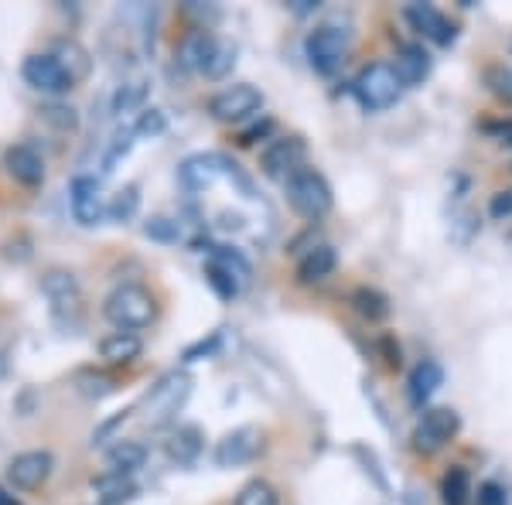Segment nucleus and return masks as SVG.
Segmentation results:
<instances>
[{"label": "nucleus", "mask_w": 512, "mask_h": 505, "mask_svg": "<svg viewBox=\"0 0 512 505\" xmlns=\"http://www.w3.org/2000/svg\"><path fill=\"white\" fill-rule=\"evenodd\" d=\"M103 314L110 318V325H117V331H140L151 328L158 318V304L154 294L140 284H120L117 291L103 301Z\"/></svg>", "instance_id": "f257e3e1"}, {"label": "nucleus", "mask_w": 512, "mask_h": 505, "mask_svg": "<svg viewBox=\"0 0 512 505\" xmlns=\"http://www.w3.org/2000/svg\"><path fill=\"white\" fill-rule=\"evenodd\" d=\"M284 188H287V202H291V209L297 215H304V219L318 222L332 212V202H335L332 185H328L321 171L301 168L291 181H284Z\"/></svg>", "instance_id": "f03ea898"}, {"label": "nucleus", "mask_w": 512, "mask_h": 505, "mask_svg": "<svg viewBox=\"0 0 512 505\" xmlns=\"http://www.w3.org/2000/svg\"><path fill=\"white\" fill-rule=\"evenodd\" d=\"M400 89H403L400 76H396V69H393V65H386V62L366 65V69H362L359 76H355V82H352L355 99H359V106H362V110H369V113L390 110V106L396 103V96H400Z\"/></svg>", "instance_id": "7ed1b4c3"}, {"label": "nucleus", "mask_w": 512, "mask_h": 505, "mask_svg": "<svg viewBox=\"0 0 512 505\" xmlns=\"http://www.w3.org/2000/svg\"><path fill=\"white\" fill-rule=\"evenodd\" d=\"M304 55H308L311 69L321 72V76H332L349 55V31L335 28V24H321L304 38Z\"/></svg>", "instance_id": "20e7f679"}, {"label": "nucleus", "mask_w": 512, "mask_h": 505, "mask_svg": "<svg viewBox=\"0 0 512 505\" xmlns=\"http://www.w3.org/2000/svg\"><path fill=\"white\" fill-rule=\"evenodd\" d=\"M178 178H181V185H185L188 192H205V188H212L219 178H236L239 185L250 192V181L239 175L236 164H229L222 154H195V157H188V161H181Z\"/></svg>", "instance_id": "39448f33"}, {"label": "nucleus", "mask_w": 512, "mask_h": 505, "mask_svg": "<svg viewBox=\"0 0 512 505\" xmlns=\"http://www.w3.org/2000/svg\"><path fill=\"white\" fill-rule=\"evenodd\" d=\"M188 393H192V379H188L185 372H168V376L147 393V424L164 427L168 420H175V413L185 407Z\"/></svg>", "instance_id": "423d86ee"}, {"label": "nucleus", "mask_w": 512, "mask_h": 505, "mask_svg": "<svg viewBox=\"0 0 512 505\" xmlns=\"http://www.w3.org/2000/svg\"><path fill=\"white\" fill-rule=\"evenodd\" d=\"M21 76L28 82L31 89H38V93L45 96H65L76 82H72L69 72L62 69V62L55 59L52 52H35L28 55L21 65Z\"/></svg>", "instance_id": "0eeeda50"}, {"label": "nucleus", "mask_w": 512, "mask_h": 505, "mask_svg": "<svg viewBox=\"0 0 512 505\" xmlns=\"http://www.w3.org/2000/svg\"><path fill=\"white\" fill-rule=\"evenodd\" d=\"M458 430H461L458 410L431 407V410H424V417H420V424L414 430V447L424 454H434V451H441L444 444H451L454 437H458Z\"/></svg>", "instance_id": "6e6552de"}, {"label": "nucleus", "mask_w": 512, "mask_h": 505, "mask_svg": "<svg viewBox=\"0 0 512 505\" xmlns=\"http://www.w3.org/2000/svg\"><path fill=\"white\" fill-rule=\"evenodd\" d=\"M263 110V93L250 82H239V86L222 89L209 99V113L222 123H239V120H250L253 113Z\"/></svg>", "instance_id": "1a4fd4ad"}, {"label": "nucleus", "mask_w": 512, "mask_h": 505, "mask_svg": "<svg viewBox=\"0 0 512 505\" xmlns=\"http://www.w3.org/2000/svg\"><path fill=\"white\" fill-rule=\"evenodd\" d=\"M304 157H308V144L301 137H280L270 140L267 151L260 154V171L267 178L291 181L297 171L304 168Z\"/></svg>", "instance_id": "9d476101"}, {"label": "nucleus", "mask_w": 512, "mask_h": 505, "mask_svg": "<svg viewBox=\"0 0 512 505\" xmlns=\"http://www.w3.org/2000/svg\"><path fill=\"white\" fill-rule=\"evenodd\" d=\"M52 468H55V458L48 451H24L11 461V465H7V478H11L14 488L31 492V488H41L48 482Z\"/></svg>", "instance_id": "9b49d317"}, {"label": "nucleus", "mask_w": 512, "mask_h": 505, "mask_svg": "<svg viewBox=\"0 0 512 505\" xmlns=\"http://www.w3.org/2000/svg\"><path fill=\"white\" fill-rule=\"evenodd\" d=\"M403 18L410 21V28H414L417 35H424L427 41H434V45H451V41L458 38V28H454L434 4H410L407 11H403Z\"/></svg>", "instance_id": "f8f14e48"}, {"label": "nucleus", "mask_w": 512, "mask_h": 505, "mask_svg": "<svg viewBox=\"0 0 512 505\" xmlns=\"http://www.w3.org/2000/svg\"><path fill=\"white\" fill-rule=\"evenodd\" d=\"M260 451V430L256 427H236L216 444V465L219 468H236L253 461V454Z\"/></svg>", "instance_id": "ddd939ff"}, {"label": "nucleus", "mask_w": 512, "mask_h": 505, "mask_svg": "<svg viewBox=\"0 0 512 505\" xmlns=\"http://www.w3.org/2000/svg\"><path fill=\"white\" fill-rule=\"evenodd\" d=\"M69 205H72V219L79 226H96L103 219V198H99V181L89 175H79L69 185Z\"/></svg>", "instance_id": "4468645a"}, {"label": "nucleus", "mask_w": 512, "mask_h": 505, "mask_svg": "<svg viewBox=\"0 0 512 505\" xmlns=\"http://www.w3.org/2000/svg\"><path fill=\"white\" fill-rule=\"evenodd\" d=\"M4 168H7V175H11L24 188H38L41 181H45V161H41V154L35 151V147H28V144L7 147V151H4Z\"/></svg>", "instance_id": "2eb2a0df"}, {"label": "nucleus", "mask_w": 512, "mask_h": 505, "mask_svg": "<svg viewBox=\"0 0 512 505\" xmlns=\"http://www.w3.org/2000/svg\"><path fill=\"white\" fill-rule=\"evenodd\" d=\"M140 352H144V342H140L137 331H110V335L99 342V355H103V362H110V366H130V362L140 359Z\"/></svg>", "instance_id": "dca6fc26"}, {"label": "nucleus", "mask_w": 512, "mask_h": 505, "mask_svg": "<svg viewBox=\"0 0 512 505\" xmlns=\"http://www.w3.org/2000/svg\"><path fill=\"white\" fill-rule=\"evenodd\" d=\"M216 48H219V38L212 35V31L198 28L185 41H181V48H178L181 65H185V69L202 72V76H205V69H209V62H212V55H216Z\"/></svg>", "instance_id": "f3484780"}, {"label": "nucleus", "mask_w": 512, "mask_h": 505, "mask_svg": "<svg viewBox=\"0 0 512 505\" xmlns=\"http://www.w3.org/2000/svg\"><path fill=\"white\" fill-rule=\"evenodd\" d=\"M393 69L403 86H420V82L431 76V55L424 52V45H400L396 48Z\"/></svg>", "instance_id": "a211bd4d"}, {"label": "nucleus", "mask_w": 512, "mask_h": 505, "mask_svg": "<svg viewBox=\"0 0 512 505\" xmlns=\"http://www.w3.org/2000/svg\"><path fill=\"white\" fill-rule=\"evenodd\" d=\"M335 267H338L335 250L328 243H318L301 256V263H297V280H301V284H321V280L332 277Z\"/></svg>", "instance_id": "6ab92c4d"}, {"label": "nucleus", "mask_w": 512, "mask_h": 505, "mask_svg": "<svg viewBox=\"0 0 512 505\" xmlns=\"http://www.w3.org/2000/svg\"><path fill=\"white\" fill-rule=\"evenodd\" d=\"M444 386V369L437 366L434 359H424V362H417L414 372H410V383H407V393H410V403L420 410L427 400L437 393V389Z\"/></svg>", "instance_id": "aec40b11"}, {"label": "nucleus", "mask_w": 512, "mask_h": 505, "mask_svg": "<svg viewBox=\"0 0 512 505\" xmlns=\"http://www.w3.org/2000/svg\"><path fill=\"white\" fill-rule=\"evenodd\" d=\"M45 294H48V301H52V308L55 314H62V311H72L76 314L79 311V301H82V294H79V284H76V277L72 273H65V270H52L45 277Z\"/></svg>", "instance_id": "412c9836"}, {"label": "nucleus", "mask_w": 512, "mask_h": 505, "mask_svg": "<svg viewBox=\"0 0 512 505\" xmlns=\"http://www.w3.org/2000/svg\"><path fill=\"white\" fill-rule=\"evenodd\" d=\"M205 447V437L198 427H178L175 434L168 437V458L175 461V465H195L198 454H202Z\"/></svg>", "instance_id": "4be33fe9"}, {"label": "nucleus", "mask_w": 512, "mask_h": 505, "mask_svg": "<svg viewBox=\"0 0 512 505\" xmlns=\"http://www.w3.org/2000/svg\"><path fill=\"white\" fill-rule=\"evenodd\" d=\"M147 461V447L137 444V441H120L117 447H110V454H106V468H110V475H134L137 468H144Z\"/></svg>", "instance_id": "5701e85b"}, {"label": "nucleus", "mask_w": 512, "mask_h": 505, "mask_svg": "<svg viewBox=\"0 0 512 505\" xmlns=\"http://www.w3.org/2000/svg\"><path fill=\"white\" fill-rule=\"evenodd\" d=\"M52 55L62 62V69L69 72L72 82H79V79H86V76H89V65H93V62H89V52L79 45L76 38L55 41V52H52Z\"/></svg>", "instance_id": "b1692460"}, {"label": "nucleus", "mask_w": 512, "mask_h": 505, "mask_svg": "<svg viewBox=\"0 0 512 505\" xmlns=\"http://www.w3.org/2000/svg\"><path fill=\"white\" fill-rule=\"evenodd\" d=\"M349 301L366 321H386V318H390V311H393L390 297H386L383 291H376V287H355Z\"/></svg>", "instance_id": "393cba45"}, {"label": "nucleus", "mask_w": 512, "mask_h": 505, "mask_svg": "<svg viewBox=\"0 0 512 505\" xmlns=\"http://www.w3.org/2000/svg\"><path fill=\"white\" fill-rule=\"evenodd\" d=\"M472 478L461 465H451L441 478V502L444 505H468L472 502Z\"/></svg>", "instance_id": "a878e982"}, {"label": "nucleus", "mask_w": 512, "mask_h": 505, "mask_svg": "<svg viewBox=\"0 0 512 505\" xmlns=\"http://www.w3.org/2000/svg\"><path fill=\"white\" fill-rule=\"evenodd\" d=\"M76 389L86 396V400H103V396H110L113 389H117V379L106 376V372L86 369V372H79V376H76Z\"/></svg>", "instance_id": "bb28decb"}, {"label": "nucleus", "mask_w": 512, "mask_h": 505, "mask_svg": "<svg viewBox=\"0 0 512 505\" xmlns=\"http://www.w3.org/2000/svg\"><path fill=\"white\" fill-rule=\"evenodd\" d=\"M140 209V188L137 185H127L120 188L117 195H113V202L106 205V215H110L113 222H130Z\"/></svg>", "instance_id": "cd10ccee"}, {"label": "nucleus", "mask_w": 512, "mask_h": 505, "mask_svg": "<svg viewBox=\"0 0 512 505\" xmlns=\"http://www.w3.org/2000/svg\"><path fill=\"white\" fill-rule=\"evenodd\" d=\"M236 505H280V495H277V488L270 482L253 478V482H246L243 488H239Z\"/></svg>", "instance_id": "c85d7f7f"}, {"label": "nucleus", "mask_w": 512, "mask_h": 505, "mask_svg": "<svg viewBox=\"0 0 512 505\" xmlns=\"http://www.w3.org/2000/svg\"><path fill=\"white\" fill-rule=\"evenodd\" d=\"M212 263H219L222 270H229L239 284H246L250 280V263L243 260V253L239 250H229V246H212Z\"/></svg>", "instance_id": "c756f323"}, {"label": "nucleus", "mask_w": 512, "mask_h": 505, "mask_svg": "<svg viewBox=\"0 0 512 505\" xmlns=\"http://www.w3.org/2000/svg\"><path fill=\"white\" fill-rule=\"evenodd\" d=\"M485 86L492 89L495 99L512 103V72L506 69V65H489V69H485Z\"/></svg>", "instance_id": "7c9ffc66"}, {"label": "nucleus", "mask_w": 512, "mask_h": 505, "mask_svg": "<svg viewBox=\"0 0 512 505\" xmlns=\"http://www.w3.org/2000/svg\"><path fill=\"white\" fill-rule=\"evenodd\" d=\"M205 277H209V284L216 287L219 297H226V301H233V297L239 294V287H243V284H239V280L233 277V273L222 270L219 263H209V267H205Z\"/></svg>", "instance_id": "2f4dec72"}, {"label": "nucleus", "mask_w": 512, "mask_h": 505, "mask_svg": "<svg viewBox=\"0 0 512 505\" xmlns=\"http://www.w3.org/2000/svg\"><path fill=\"white\" fill-rule=\"evenodd\" d=\"M41 120H45V123H52V127H59V130H65V134H72V130L79 127L76 110H72V106H59V103H52V106H41Z\"/></svg>", "instance_id": "473e14b6"}, {"label": "nucleus", "mask_w": 512, "mask_h": 505, "mask_svg": "<svg viewBox=\"0 0 512 505\" xmlns=\"http://www.w3.org/2000/svg\"><path fill=\"white\" fill-rule=\"evenodd\" d=\"M144 236L158 239V243H178L181 229H178V222L164 219V215H151V219L144 222Z\"/></svg>", "instance_id": "72a5a7b5"}, {"label": "nucleus", "mask_w": 512, "mask_h": 505, "mask_svg": "<svg viewBox=\"0 0 512 505\" xmlns=\"http://www.w3.org/2000/svg\"><path fill=\"white\" fill-rule=\"evenodd\" d=\"M233 65H236V48L226 45V41H219V48H216V55H212L209 69H205V76H209V79H222L229 69H233Z\"/></svg>", "instance_id": "f704fd0d"}, {"label": "nucleus", "mask_w": 512, "mask_h": 505, "mask_svg": "<svg viewBox=\"0 0 512 505\" xmlns=\"http://www.w3.org/2000/svg\"><path fill=\"white\" fill-rule=\"evenodd\" d=\"M144 82H127V86L120 89L117 93V103H113V110L117 113H123V110H134V106L140 103V99H144Z\"/></svg>", "instance_id": "c9c22d12"}, {"label": "nucleus", "mask_w": 512, "mask_h": 505, "mask_svg": "<svg viewBox=\"0 0 512 505\" xmlns=\"http://www.w3.org/2000/svg\"><path fill=\"white\" fill-rule=\"evenodd\" d=\"M270 134H274V120L263 117L260 123H253V127H246L243 134H239V144H243V147H253L256 140H267Z\"/></svg>", "instance_id": "e433bc0d"}, {"label": "nucleus", "mask_w": 512, "mask_h": 505, "mask_svg": "<svg viewBox=\"0 0 512 505\" xmlns=\"http://www.w3.org/2000/svg\"><path fill=\"white\" fill-rule=\"evenodd\" d=\"M475 505H506V488L499 482H482L478 485Z\"/></svg>", "instance_id": "4c0bfd02"}, {"label": "nucleus", "mask_w": 512, "mask_h": 505, "mask_svg": "<svg viewBox=\"0 0 512 505\" xmlns=\"http://www.w3.org/2000/svg\"><path fill=\"white\" fill-rule=\"evenodd\" d=\"M379 352H383L386 369H400V345H396L393 335H379Z\"/></svg>", "instance_id": "58836bf2"}, {"label": "nucleus", "mask_w": 512, "mask_h": 505, "mask_svg": "<svg viewBox=\"0 0 512 505\" xmlns=\"http://www.w3.org/2000/svg\"><path fill=\"white\" fill-rule=\"evenodd\" d=\"M161 130H164V117H161V110H147L144 113V117H140V123H137V127H134V134H161Z\"/></svg>", "instance_id": "ea45409f"}, {"label": "nucleus", "mask_w": 512, "mask_h": 505, "mask_svg": "<svg viewBox=\"0 0 512 505\" xmlns=\"http://www.w3.org/2000/svg\"><path fill=\"white\" fill-rule=\"evenodd\" d=\"M489 212L495 215V219H502V215H509V212H512V188H509V192H499V195L492 198Z\"/></svg>", "instance_id": "a19ab883"}, {"label": "nucleus", "mask_w": 512, "mask_h": 505, "mask_svg": "<svg viewBox=\"0 0 512 505\" xmlns=\"http://www.w3.org/2000/svg\"><path fill=\"white\" fill-rule=\"evenodd\" d=\"M216 345H219V335H212L209 342H198V345H192V349L185 352V362H195L198 355H212V352H216Z\"/></svg>", "instance_id": "79ce46f5"}, {"label": "nucleus", "mask_w": 512, "mask_h": 505, "mask_svg": "<svg viewBox=\"0 0 512 505\" xmlns=\"http://www.w3.org/2000/svg\"><path fill=\"white\" fill-rule=\"evenodd\" d=\"M294 11H297V14H311V11H318V0H294Z\"/></svg>", "instance_id": "37998d69"}, {"label": "nucleus", "mask_w": 512, "mask_h": 505, "mask_svg": "<svg viewBox=\"0 0 512 505\" xmlns=\"http://www.w3.org/2000/svg\"><path fill=\"white\" fill-rule=\"evenodd\" d=\"M0 505H21L18 499H14V495H7L4 488H0Z\"/></svg>", "instance_id": "c03bdc74"}]
</instances>
